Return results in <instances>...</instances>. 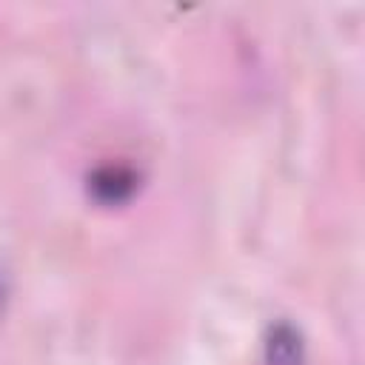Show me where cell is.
Returning <instances> with one entry per match:
<instances>
[{
	"mask_svg": "<svg viewBox=\"0 0 365 365\" xmlns=\"http://www.w3.org/2000/svg\"><path fill=\"white\" fill-rule=\"evenodd\" d=\"M265 365H305V342L299 328L277 322L265 336Z\"/></svg>",
	"mask_w": 365,
	"mask_h": 365,
	"instance_id": "6da1fadb",
	"label": "cell"
},
{
	"mask_svg": "<svg viewBox=\"0 0 365 365\" xmlns=\"http://www.w3.org/2000/svg\"><path fill=\"white\" fill-rule=\"evenodd\" d=\"M137 185V177L123 168V165H106V168H97L91 177H88V191L106 202V205H114V202H123L128 200V194L134 191Z\"/></svg>",
	"mask_w": 365,
	"mask_h": 365,
	"instance_id": "7a4b0ae2",
	"label": "cell"
}]
</instances>
